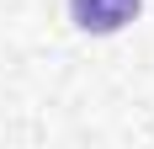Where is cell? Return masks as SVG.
Here are the masks:
<instances>
[{"mask_svg":"<svg viewBox=\"0 0 154 149\" xmlns=\"http://www.w3.org/2000/svg\"><path fill=\"white\" fill-rule=\"evenodd\" d=\"M80 32H117L138 16V0H69Z\"/></svg>","mask_w":154,"mask_h":149,"instance_id":"6da1fadb","label":"cell"}]
</instances>
